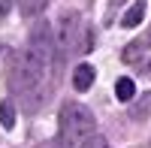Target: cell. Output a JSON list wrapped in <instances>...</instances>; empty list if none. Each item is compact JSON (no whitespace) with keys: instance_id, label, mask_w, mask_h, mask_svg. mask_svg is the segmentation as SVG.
<instances>
[{"instance_id":"1","label":"cell","mask_w":151,"mask_h":148,"mask_svg":"<svg viewBox=\"0 0 151 148\" xmlns=\"http://www.w3.org/2000/svg\"><path fill=\"white\" fill-rule=\"evenodd\" d=\"M45 73L48 67L40 57H33L27 48L9 57V91L21 97L27 112L40 109V103L45 100Z\"/></svg>"},{"instance_id":"2","label":"cell","mask_w":151,"mask_h":148,"mask_svg":"<svg viewBox=\"0 0 151 148\" xmlns=\"http://www.w3.org/2000/svg\"><path fill=\"white\" fill-rule=\"evenodd\" d=\"M58 124H60V133L58 136H64L70 145H76L79 139H88V136H94V127H97V118L94 112L88 109L85 103H64L60 106V115H58Z\"/></svg>"},{"instance_id":"3","label":"cell","mask_w":151,"mask_h":148,"mask_svg":"<svg viewBox=\"0 0 151 148\" xmlns=\"http://www.w3.org/2000/svg\"><path fill=\"white\" fill-rule=\"evenodd\" d=\"M94 79H97V73H94L91 64H79V67L73 70V88L76 91H88L94 85Z\"/></svg>"},{"instance_id":"4","label":"cell","mask_w":151,"mask_h":148,"mask_svg":"<svg viewBox=\"0 0 151 148\" xmlns=\"http://www.w3.org/2000/svg\"><path fill=\"white\" fill-rule=\"evenodd\" d=\"M145 9H148V3L145 0H136V3L124 12V18H121V24L124 27H139L142 24V18H145Z\"/></svg>"},{"instance_id":"5","label":"cell","mask_w":151,"mask_h":148,"mask_svg":"<svg viewBox=\"0 0 151 148\" xmlns=\"http://www.w3.org/2000/svg\"><path fill=\"white\" fill-rule=\"evenodd\" d=\"M115 97H118L121 103H130L133 97H136V85H133V79H127V76L118 79V82H115Z\"/></svg>"},{"instance_id":"6","label":"cell","mask_w":151,"mask_h":148,"mask_svg":"<svg viewBox=\"0 0 151 148\" xmlns=\"http://www.w3.org/2000/svg\"><path fill=\"white\" fill-rule=\"evenodd\" d=\"M145 48H148V45H145V40H136V42H130V45L121 52V60H124V64H136V60L142 57Z\"/></svg>"},{"instance_id":"7","label":"cell","mask_w":151,"mask_h":148,"mask_svg":"<svg viewBox=\"0 0 151 148\" xmlns=\"http://www.w3.org/2000/svg\"><path fill=\"white\" fill-rule=\"evenodd\" d=\"M15 3H18V9H21L24 18H33V15H40V12L45 9L48 0H15Z\"/></svg>"},{"instance_id":"8","label":"cell","mask_w":151,"mask_h":148,"mask_svg":"<svg viewBox=\"0 0 151 148\" xmlns=\"http://www.w3.org/2000/svg\"><path fill=\"white\" fill-rule=\"evenodd\" d=\"M0 127H3V130H12V127H15V106H12L9 100L0 103Z\"/></svg>"},{"instance_id":"9","label":"cell","mask_w":151,"mask_h":148,"mask_svg":"<svg viewBox=\"0 0 151 148\" xmlns=\"http://www.w3.org/2000/svg\"><path fill=\"white\" fill-rule=\"evenodd\" d=\"M130 115H133L136 121H145V118L151 115V91H148V94H142L139 106H133V109H130Z\"/></svg>"},{"instance_id":"10","label":"cell","mask_w":151,"mask_h":148,"mask_svg":"<svg viewBox=\"0 0 151 148\" xmlns=\"http://www.w3.org/2000/svg\"><path fill=\"white\" fill-rule=\"evenodd\" d=\"M82 148H109V142H106L103 136H97V133H94V136H88V139H85Z\"/></svg>"},{"instance_id":"11","label":"cell","mask_w":151,"mask_h":148,"mask_svg":"<svg viewBox=\"0 0 151 148\" xmlns=\"http://www.w3.org/2000/svg\"><path fill=\"white\" fill-rule=\"evenodd\" d=\"M40 148H73V145H70V142H67L64 136H55V139H48V142H42Z\"/></svg>"},{"instance_id":"12","label":"cell","mask_w":151,"mask_h":148,"mask_svg":"<svg viewBox=\"0 0 151 148\" xmlns=\"http://www.w3.org/2000/svg\"><path fill=\"white\" fill-rule=\"evenodd\" d=\"M124 3H127V0H109V12H106V21H112V18H115V12H118Z\"/></svg>"},{"instance_id":"13","label":"cell","mask_w":151,"mask_h":148,"mask_svg":"<svg viewBox=\"0 0 151 148\" xmlns=\"http://www.w3.org/2000/svg\"><path fill=\"white\" fill-rule=\"evenodd\" d=\"M12 6H15V3H12V0H0V18H6Z\"/></svg>"},{"instance_id":"14","label":"cell","mask_w":151,"mask_h":148,"mask_svg":"<svg viewBox=\"0 0 151 148\" xmlns=\"http://www.w3.org/2000/svg\"><path fill=\"white\" fill-rule=\"evenodd\" d=\"M142 40H145V45H151V33H145V36H142Z\"/></svg>"}]
</instances>
